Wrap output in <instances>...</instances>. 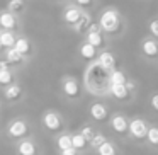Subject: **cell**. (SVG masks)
I'll list each match as a JSON object with an SVG mask.
<instances>
[{"label": "cell", "instance_id": "obj_26", "mask_svg": "<svg viewBox=\"0 0 158 155\" xmlns=\"http://www.w3.org/2000/svg\"><path fill=\"white\" fill-rule=\"evenodd\" d=\"M146 140L150 141L151 145H155V147H158V128H150L148 130V136H146Z\"/></svg>", "mask_w": 158, "mask_h": 155}, {"label": "cell", "instance_id": "obj_32", "mask_svg": "<svg viewBox=\"0 0 158 155\" xmlns=\"http://www.w3.org/2000/svg\"><path fill=\"white\" fill-rule=\"evenodd\" d=\"M151 106H153V109H155V111H158V94L151 97Z\"/></svg>", "mask_w": 158, "mask_h": 155}, {"label": "cell", "instance_id": "obj_4", "mask_svg": "<svg viewBox=\"0 0 158 155\" xmlns=\"http://www.w3.org/2000/svg\"><path fill=\"white\" fill-rule=\"evenodd\" d=\"M9 135H10L12 138L26 136V135H27V124H26L22 119L14 121V123H10V126H9Z\"/></svg>", "mask_w": 158, "mask_h": 155}, {"label": "cell", "instance_id": "obj_12", "mask_svg": "<svg viewBox=\"0 0 158 155\" xmlns=\"http://www.w3.org/2000/svg\"><path fill=\"white\" fill-rule=\"evenodd\" d=\"M0 26L5 29V31H10L15 28V17L12 12H2L0 14Z\"/></svg>", "mask_w": 158, "mask_h": 155}, {"label": "cell", "instance_id": "obj_28", "mask_svg": "<svg viewBox=\"0 0 158 155\" xmlns=\"http://www.w3.org/2000/svg\"><path fill=\"white\" fill-rule=\"evenodd\" d=\"M10 84H12V73H10V70L0 73V85H10Z\"/></svg>", "mask_w": 158, "mask_h": 155}, {"label": "cell", "instance_id": "obj_29", "mask_svg": "<svg viewBox=\"0 0 158 155\" xmlns=\"http://www.w3.org/2000/svg\"><path fill=\"white\" fill-rule=\"evenodd\" d=\"M80 133H82L83 136H85L87 140H89V143H90V140H92V138H94V135H95V133H94V131H92V128H90V126H83Z\"/></svg>", "mask_w": 158, "mask_h": 155}, {"label": "cell", "instance_id": "obj_31", "mask_svg": "<svg viewBox=\"0 0 158 155\" xmlns=\"http://www.w3.org/2000/svg\"><path fill=\"white\" fill-rule=\"evenodd\" d=\"M9 70V62H5V60H0V73L2 72H7Z\"/></svg>", "mask_w": 158, "mask_h": 155}, {"label": "cell", "instance_id": "obj_7", "mask_svg": "<svg viewBox=\"0 0 158 155\" xmlns=\"http://www.w3.org/2000/svg\"><path fill=\"white\" fill-rule=\"evenodd\" d=\"M82 11L80 9H77V7H68L65 11V15H63V19H65V22H68V24H73V26H77L78 24V21L82 19Z\"/></svg>", "mask_w": 158, "mask_h": 155}, {"label": "cell", "instance_id": "obj_15", "mask_svg": "<svg viewBox=\"0 0 158 155\" xmlns=\"http://www.w3.org/2000/svg\"><path fill=\"white\" fill-rule=\"evenodd\" d=\"M95 46H92L90 43H83L82 46H80V55H82V58H85V60H92V58H95V55H97V51H95Z\"/></svg>", "mask_w": 158, "mask_h": 155}, {"label": "cell", "instance_id": "obj_30", "mask_svg": "<svg viewBox=\"0 0 158 155\" xmlns=\"http://www.w3.org/2000/svg\"><path fill=\"white\" fill-rule=\"evenodd\" d=\"M150 32L155 36V38H158V19L150 22Z\"/></svg>", "mask_w": 158, "mask_h": 155}, {"label": "cell", "instance_id": "obj_23", "mask_svg": "<svg viewBox=\"0 0 158 155\" xmlns=\"http://www.w3.org/2000/svg\"><path fill=\"white\" fill-rule=\"evenodd\" d=\"M90 26H92V24H90V17L83 14V15H82V19L78 21V24H77V31H78V32H83V31L89 32Z\"/></svg>", "mask_w": 158, "mask_h": 155}, {"label": "cell", "instance_id": "obj_36", "mask_svg": "<svg viewBox=\"0 0 158 155\" xmlns=\"http://www.w3.org/2000/svg\"><path fill=\"white\" fill-rule=\"evenodd\" d=\"M0 48H2V39H0Z\"/></svg>", "mask_w": 158, "mask_h": 155}, {"label": "cell", "instance_id": "obj_22", "mask_svg": "<svg viewBox=\"0 0 158 155\" xmlns=\"http://www.w3.org/2000/svg\"><path fill=\"white\" fill-rule=\"evenodd\" d=\"M97 153L99 155H116V147L112 143H109V141H106L102 147L97 148Z\"/></svg>", "mask_w": 158, "mask_h": 155}, {"label": "cell", "instance_id": "obj_33", "mask_svg": "<svg viewBox=\"0 0 158 155\" xmlns=\"http://www.w3.org/2000/svg\"><path fill=\"white\" fill-rule=\"evenodd\" d=\"M126 87H127V90H129V92H133L134 87H136V84H134L133 80H127V82H126Z\"/></svg>", "mask_w": 158, "mask_h": 155}, {"label": "cell", "instance_id": "obj_17", "mask_svg": "<svg viewBox=\"0 0 158 155\" xmlns=\"http://www.w3.org/2000/svg\"><path fill=\"white\" fill-rule=\"evenodd\" d=\"M14 48L17 50L21 55L26 56V55H29V53H31V43H29L26 38H19L17 41H15V46H14Z\"/></svg>", "mask_w": 158, "mask_h": 155}, {"label": "cell", "instance_id": "obj_16", "mask_svg": "<svg viewBox=\"0 0 158 155\" xmlns=\"http://www.w3.org/2000/svg\"><path fill=\"white\" fill-rule=\"evenodd\" d=\"M21 92H22V89L19 85H15V84H10V85L5 89V99H9V101H17L19 97H21Z\"/></svg>", "mask_w": 158, "mask_h": 155}, {"label": "cell", "instance_id": "obj_19", "mask_svg": "<svg viewBox=\"0 0 158 155\" xmlns=\"http://www.w3.org/2000/svg\"><path fill=\"white\" fill-rule=\"evenodd\" d=\"M72 141H73V148H75V150H82V148L87 147V141L89 140H87L82 133H77L72 136Z\"/></svg>", "mask_w": 158, "mask_h": 155}, {"label": "cell", "instance_id": "obj_9", "mask_svg": "<svg viewBox=\"0 0 158 155\" xmlns=\"http://www.w3.org/2000/svg\"><path fill=\"white\" fill-rule=\"evenodd\" d=\"M63 92H65L68 97H77L78 96L80 89H78L77 80L75 79H65V82H63Z\"/></svg>", "mask_w": 158, "mask_h": 155}, {"label": "cell", "instance_id": "obj_27", "mask_svg": "<svg viewBox=\"0 0 158 155\" xmlns=\"http://www.w3.org/2000/svg\"><path fill=\"white\" fill-rule=\"evenodd\" d=\"M106 141L107 140H106V136H104L102 133H95V135H94V138L90 140V145H92V147H95V148H99V147H102Z\"/></svg>", "mask_w": 158, "mask_h": 155}, {"label": "cell", "instance_id": "obj_6", "mask_svg": "<svg viewBox=\"0 0 158 155\" xmlns=\"http://www.w3.org/2000/svg\"><path fill=\"white\" fill-rule=\"evenodd\" d=\"M87 43H90V45H92V46H95V48L102 46L104 39H102V36H100L99 28H97V26H94V24L90 26L89 32H87Z\"/></svg>", "mask_w": 158, "mask_h": 155}, {"label": "cell", "instance_id": "obj_20", "mask_svg": "<svg viewBox=\"0 0 158 155\" xmlns=\"http://www.w3.org/2000/svg\"><path fill=\"white\" fill-rule=\"evenodd\" d=\"M58 147L60 150H68V148H73V141H72V136H68V135H61V136L58 138Z\"/></svg>", "mask_w": 158, "mask_h": 155}, {"label": "cell", "instance_id": "obj_2", "mask_svg": "<svg viewBox=\"0 0 158 155\" xmlns=\"http://www.w3.org/2000/svg\"><path fill=\"white\" fill-rule=\"evenodd\" d=\"M148 130L150 128L146 126V123H144L143 119H133L129 123V133L133 135L134 138H138V140H143V138L148 136Z\"/></svg>", "mask_w": 158, "mask_h": 155}, {"label": "cell", "instance_id": "obj_18", "mask_svg": "<svg viewBox=\"0 0 158 155\" xmlns=\"http://www.w3.org/2000/svg\"><path fill=\"white\" fill-rule=\"evenodd\" d=\"M36 153V147L32 141H22L19 145V155H34Z\"/></svg>", "mask_w": 158, "mask_h": 155}, {"label": "cell", "instance_id": "obj_37", "mask_svg": "<svg viewBox=\"0 0 158 155\" xmlns=\"http://www.w3.org/2000/svg\"><path fill=\"white\" fill-rule=\"evenodd\" d=\"M75 2H77V0H75Z\"/></svg>", "mask_w": 158, "mask_h": 155}, {"label": "cell", "instance_id": "obj_21", "mask_svg": "<svg viewBox=\"0 0 158 155\" xmlns=\"http://www.w3.org/2000/svg\"><path fill=\"white\" fill-rule=\"evenodd\" d=\"M22 58H24V55H21L15 48H10L7 51V62L9 63H21Z\"/></svg>", "mask_w": 158, "mask_h": 155}, {"label": "cell", "instance_id": "obj_35", "mask_svg": "<svg viewBox=\"0 0 158 155\" xmlns=\"http://www.w3.org/2000/svg\"><path fill=\"white\" fill-rule=\"evenodd\" d=\"M77 4H78V5H82V7H87V5H90V4H92V0H77Z\"/></svg>", "mask_w": 158, "mask_h": 155}, {"label": "cell", "instance_id": "obj_34", "mask_svg": "<svg viewBox=\"0 0 158 155\" xmlns=\"http://www.w3.org/2000/svg\"><path fill=\"white\" fill-rule=\"evenodd\" d=\"M61 155H77V150L75 148H68V150H63Z\"/></svg>", "mask_w": 158, "mask_h": 155}, {"label": "cell", "instance_id": "obj_25", "mask_svg": "<svg viewBox=\"0 0 158 155\" xmlns=\"http://www.w3.org/2000/svg\"><path fill=\"white\" fill-rule=\"evenodd\" d=\"M7 7L10 12H22L24 11V0H9Z\"/></svg>", "mask_w": 158, "mask_h": 155}, {"label": "cell", "instance_id": "obj_3", "mask_svg": "<svg viewBox=\"0 0 158 155\" xmlns=\"http://www.w3.org/2000/svg\"><path fill=\"white\" fill-rule=\"evenodd\" d=\"M43 123H44V126L48 128L49 131H58L60 128H61V118H60L56 113L49 111V113L44 114V118H43Z\"/></svg>", "mask_w": 158, "mask_h": 155}, {"label": "cell", "instance_id": "obj_10", "mask_svg": "<svg viewBox=\"0 0 158 155\" xmlns=\"http://www.w3.org/2000/svg\"><path fill=\"white\" fill-rule=\"evenodd\" d=\"M110 126H112V130L117 131V133H126V131L129 130L127 119L124 116H114L112 121H110Z\"/></svg>", "mask_w": 158, "mask_h": 155}, {"label": "cell", "instance_id": "obj_24", "mask_svg": "<svg viewBox=\"0 0 158 155\" xmlns=\"http://www.w3.org/2000/svg\"><path fill=\"white\" fill-rule=\"evenodd\" d=\"M126 82H127V79L123 72H119V70L110 72V84H126Z\"/></svg>", "mask_w": 158, "mask_h": 155}, {"label": "cell", "instance_id": "obj_13", "mask_svg": "<svg viewBox=\"0 0 158 155\" xmlns=\"http://www.w3.org/2000/svg\"><path fill=\"white\" fill-rule=\"evenodd\" d=\"M0 39H2V46L4 48H7V50H10V48H14L15 46V36L12 34L10 31H4V32H0Z\"/></svg>", "mask_w": 158, "mask_h": 155}, {"label": "cell", "instance_id": "obj_1", "mask_svg": "<svg viewBox=\"0 0 158 155\" xmlns=\"http://www.w3.org/2000/svg\"><path fill=\"white\" fill-rule=\"evenodd\" d=\"M121 22H119V15H117L116 11L112 9H107V11L102 12L100 15V28L106 32H116L119 29Z\"/></svg>", "mask_w": 158, "mask_h": 155}, {"label": "cell", "instance_id": "obj_14", "mask_svg": "<svg viewBox=\"0 0 158 155\" xmlns=\"http://www.w3.org/2000/svg\"><path fill=\"white\" fill-rule=\"evenodd\" d=\"M143 53L146 56H156L158 55V45L153 39H144L143 41Z\"/></svg>", "mask_w": 158, "mask_h": 155}, {"label": "cell", "instance_id": "obj_11", "mask_svg": "<svg viewBox=\"0 0 158 155\" xmlns=\"http://www.w3.org/2000/svg\"><path fill=\"white\" fill-rule=\"evenodd\" d=\"M110 92H112V96L116 97V99L124 101V99H127L129 90H127L126 84H110Z\"/></svg>", "mask_w": 158, "mask_h": 155}, {"label": "cell", "instance_id": "obj_5", "mask_svg": "<svg viewBox=\"0 0 158 155\" xmlns=\"http://www.w3.org/2000/svg\"><path fill=\"white\" fill-rule=\"evenodd\" d=\"M99 67H102L104 70H110V72H114V67H116V58H114L112 53H109V51L100 53V56H99Z\"/></svg>", "mask_w": 158, "mask_h": 155}, {"label": "cell", "instance_id": "obj_8", "mask_svg": "<svg viewBox=\"0 0 158 155\" xmlns=\"http://www.w3.org/2000/svg\"><path fill=\"white\" fill-rule=\"evenodd\" d=\"M107 107L104 106V104H100V102H95V104H92V107H90V116L94 118L95 121H104L107 118Z\"/></svg>", "mask_w": 158, "mask_h": 155}]
</instances>
